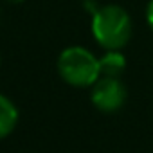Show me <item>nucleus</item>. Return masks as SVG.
Instances as JSON below:
<instances>
[{
	"instance_id": "1",
	"label": "nucleus",
	"mask_w": 153,
	"mask_h": 153,
	"mask_svg": "<svg viewBox=\"0 0 153 153\" xmlns=\"http://www.w3.org/2000/svg\"><path fill=\"white\" fill-rule=\"evenodd\" d=\"M92 34L106 51L123 49L131 38L130 15L115 4L97 7V11L92 13Z\"/></svg>"
},
{
	"instance_id": "2",
	"label": "nucleus",
	"mask_w": 153,
	"mask_h": 153,
	"mask_svg": "<svg viewBox=\"0 0 153 153\" xmlns=\"http://www.w3.org/2000/svg\"><path fill=\"white\" fill-rule=\"evenodd\" d=\"M61 79L72 87H92L101 76L99 59L85 47H67L58 58Z\"/></svg>"
},
{
	"instance_id": "3",
	"label": "nucleus",
	"mask_w": 153,
	"mask_h": 153,
	"mask_svg": "<svg viewBox=\"0 0 153 153\" xmlns=\"http://www.w3.org/2000/svg\"><path fill=\"white\" fill-rule=\"evenodd\" d=\"M126 97H128L126 87L119 78H99L92 85L90 99L99 112L112 114L121 110L126 103Z\"/></svg>"
},
{
	"instance_id": "4",
	"label": "nucleus",
	"mask_w": 153,
	"mask_h": 153,
	"mask_svg": "<svg viewBox=\"0 0 153 153\" xmlns=\"http://www.w3.org/2000/svg\"><path fill=\"white\" fill-rule=\"evenodd\" d=\"M18 123V110L11 99L0 94V139L7 137Z\"/></svg>"
},
{
	"instance_id": "5",
	"label": "nucleus",
	"mask_w": 153,
	"mask_h": 153,
	"mask_svg": "<svg viewBox=\"0 0 153 153\" xmlns=\"http://www.w3.org/2000/svg\"><path fill=\"white\" fill-rule=\"evenodd\" d=\"M126 68V59L119 51H108L99 59V70L103 78H119Z\"/></svg>"
},
{
	"instance_id": "6",
	"label": "nucleus",
	"mask_w": 153,
	"mask_h": 153,
	"mask_svg": "<svg viewBox=\"0 0 153 153\" xmlns=\"http://www.w3.org/2000/svg\"><path fill=\"white\" fill-rule=\"evenodd\" d=\"M146 20H148V25L153 33V0H149V4L146 7Z\"/></svg>"
},
{
	"instance_id": "7",
	"label": "nucleus",
	"mask_w": 153,
	"mask_h": 153,
	"mask_svg": "<svg viewBox=\"0 0 153 153\" xmlns=\"http://www.w3.org/2000/svg\"><path fill=\"white\" fill-rule=\"evenodd\" d=\"M7 2H13V4H18V2H24V0H7Z\"/></svg>"
}]
</instances>
